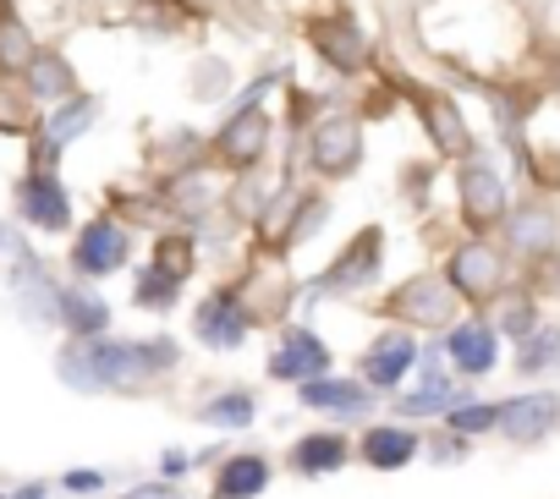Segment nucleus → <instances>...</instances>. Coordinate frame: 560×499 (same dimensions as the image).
<instances>
[{
	"label": "nucleus",
	"instance_id": "f257e3e1",
	"mask_svg": "<svg viewBox=\"0 0 560 499\" xmlns=\"http://www.w3.org/2000/svg\"><path fill=\"white\" fill-rule=\"evenodd\" d=\"M451 286H456L462 297H472V302H489V297L505 286L500 253H494V247H483V241H467L462 253L451 259Z\"/></svg>",
	"mask_w": 560,
	"mask_h": 499
},
{
	"label": "nucleus",
	"instance_id": "f03ea898",
	"mask_svg": "<svg viewBox=\"0 0 560 499\" xmlns=\"http://www.w3.org/2000/svg\"><path fill=\"white\" fill-rule=\"evenodd\" d=\"M462 214H467L472 230H483V225H494L505 214V181L489 165H467L462 170Z\"/></svg>",
	"mask_w": 560,
	"mask_h": 499
},
{
	"label": "nucleus",
	"instance_id": "7ed1b4c3",
	"mask_svg": "<svg viewBox=\"0 0 560 499\" xmlns=\"http://www.w3.org/2000/svg\"><path fill=\"white\" fill-rule=\"evenodd\" d=\"M390 313L418 319V324H445V319L456 313V302H451V292H445L434 275H418V281H407V286L390 297Z\"/></svg>",
	"mask_w": 560,
	"mask_h": 499
},
{
	"label": "nucleus",
	"instance_id": "20e7f679",
	"mask_svg": "<svg viewBox=\"0 0 560 499\" xmlns=\"http://www.w3.org/2000/svg\"><path fill=\"white\" fill-rule=\"evenodd\" d=\"M555 417H560V401H555V395H522V401H511L494 423H500L511 439L533 444L538 433H549V428H555Z\"/></svg>",
	"mask_w": 560,
	"mask_h": 499
},
{
	"label": "nucleus",
	"instance_id": "39448f33",
	"mask_svg": "<svg viewBox=\"0 0 560 499\" xmlns=\"http://www.w3.org/2000/svg\"><path fill=\"white\" fill-rule=\"evenodd\" d=\"M127 259V236L121 225H83V241H78V270L83 275H110L116 264Z\"/></svg>",
	"mask_w": 560,
	"mask_h": 499
},
{
	"label": "nucleus",
	"instance_id": "423d86ee",
	"mask_svg": "<svg viewBox=\"0 0 560 499\" xmlns=\"http://www.w3.org/2000/svg\"><path fill=\"white\" fill-rule=\"evenodd\" d=\"M423 121H429L440 154H467V121H462V110L445 94H423Z\"/></svg>",
	"mask_w": 560,
	"mask_h": 499
},
{
	"label": "nucleus",
	"instance_id": "0eeeda50",
	"mask_svg": "<svg viewBox=\"0 0 560 499\" xmlns=\"http://www.w3.org/2000/svg\"><path fill=\"white\" fill-rule=\"evenodd\" d=\"M314 165L325 176H341L347 165H358V127L352 121H330L319 138H314Z\"/></svg>",
	"mask_w": 560,
	"mask_h": 499
},
{
	"label": "nucleus",
	"instance_id": "6e6552de",
	"mask_svg": "<svg viewBox=\"0 0 560 499\" xmlns=\"http://www.w3.org/2000/svg\"><path fill=\"white\" fill-rule=\"evenodd\" d=\"M325 368H330V357L314 335H292L287 346H280V357L269 363L275 379H303V373H325Z\"/></svg>",
	"mask_w": 560,
	"mask_h": 499
},
{
	"label": "nucleus",
	"instance_id": "1a4fd4ad",
	"mask_svg": "<svg viewBox=\"0 0 560 499\" xmlns=\"http://www.w3.org/2000/svg\"><path fill=\"white\" fill-rule=\"evenodd\" d=\"M23 209H28V219L45 225V230H61V225H67V198H61V187H56L50 176H34V181L23 187Z\"/></svg>",
	"mask_w": 560,
	"mask_h": 499
},
{
	"label": "nucleus",
	"instance_id": "9d476101",
	"mask_svg": "<svg viewBox=\"0 0 560 499\" xmlns=\"http://www.w3.org/2000/svg\"><path fill=\"white\" fill-rule=\"evenodd\" d=\"M451 357H456L462 373H483V368L494 363V335H489L483 324H462V330L451 335Z\"/></svg>",
	"mask_w": 560,
	"mask_h": 499
},
{
	"label": "nucleus",
	"instance_id": "9b49d317",
	"mask_svg": "<svg viewBox=\"0 0 560 499\" xmlns=\"http://www.w3.org/2000/svg\"><path fill=\"white\" fill-rule=\"evenodd\" d=\"M264 148V116H236L231 127H225V138H220V159H231V165H247L253 154Z\"/></svg>",
	"mask_w": 560,
	"mask_h": 499
},
{
	"label": "nucleus",
	"instance_id": "f8f14e48",
	"mask_svg": "<svg viewBox=\"0 0 560 499\" xmlns=\"http://www.w3.org/2000/svg\"><path fill=\"white\" fill-rule=\"evenodd\" d=\"M407 368H412V341H407V335H385V341L369 352V379H374V384H396Z\"/></svg>",
	"mask_w": 560,
	"mask_h": 499
},
{
	"label": "nucleus",
	"instance_id": "ddd939ff",
	"mask_svg": "<svg viewBox=\"0 0 560 499\" xmlns=\"http://www.w3.org/2000/svg\"><path fill=\"white\" fill-rule=\"evenodd\" d=\"M412 450H418V439H412L407 428H374V433L363 439V455H369L374 466H407Z\"/></svg>",
	"mask_w": 560,
	"mask_h": 499
},
{
	"label": "nucleus",
	"instance_id": "4468645a",
	"mask_svg": "<svg viewBox=\"0 0 560 499\" xmlns=\"http://www.w3.org/2000/svg\"><path fill=\"white\" fill-rule=\"evenodd\" d=\"M264 477H269V466H264L258 455H236V461L220 472V499H247V494L264 488Z\"/></svg>",
	"mask_w": 560,
	"mask_h": 499
},
{
	"label": "nucleus",
	"instance_id": "2eb2a0df",
	"mask_svg": "<svg viewBox=\"0 0 560 499\" xmlns=\"http://www.w3.org/2000/svg\"><path fill=\"white\" fill-rule=\"evenodd\" d=\"M314 39L325 45V56H330L336 67H347V72H358V67H363V39H358L352 28H341V23L330 28V23H325V28H314Z\"/></svg>",
	"mask_w": 560,
	"mask_h": 499
},
{
	"label": "nucleus",
	"instance_id": "dca6fc26",
	"mask_svg": "<svg viewBox=\"0 0 560 499\" xmlns=\"http://www.w3.org/2000/svg\"><path fill=\"white\" fill-rule=\"evenodd\" d=\"M198 335H203V341H220V346H231V341L242 335V319H236V302H231V297H220V302H209V308L198 313Z\"/></svg>",
	"mask_w": 560,
	"mask_h": 499
},
{
	"label": "nucleus",
	"instance_id": "f3484780",
	"mask_svg": "<svg viewBox=\"0 0 560 499\" xmlns=\"http://www.w3.org/2000/svg\"><path fill=\"white\" fill-rule=\"evenodd\" d=\"M303 401H308V406H325V412H363V406H369L358 384H325V379L303 384Z\"/></svg>",
	"mask_w": 560,
	"mask_h": 499
},
{
	"label": "nucleus",
	"instance_id": "a211bd4d",
	"mask_svg": "<svg viewBox=\"0 0 560 499\" xmlns=\"http://www.w3.org/2000/svg\"><path fill=\"white\" fill-rule=\"evenodd\" d=\"M341 461H347V439H336V433H314V439L298 444V466L303 472H330Z\"/></svg>",
	"mask_w": 560,
	"mask_h": 499
},
{
	"label": "nucleus",
	"instance_id": "6ab92c4d",
	"mask_svg": "<svg viewBox=\"0 0 560 499\" xmlns=\"http://www.w3.org/2000/svg\"><path fill=\"white\" fill-rule=\"evenodd\" d=\"M28 56H34V39H28V28H23L12 12H0V67H7V72H18V67H28Z\"/></svg>",
	"mask_w": 560,
	"mask_h": 499
},
{
	"label": "nucleus",
	"instance_id": "aec40b11",
	"mask_svg": "<svg viewBox=\"0 0 560 499\" xmlns=\"http://www.w3.org/2000/svg\"><path fill=\"white\" fill-rule=\"evenodd\" d=\"M511 236H516V247H527V253H538V247H549V241H555V219H549L544 209H522V214H516V230H511Z\"/></svg>",
	"mask_w": 560,
	"mask_h": 499
},
{
	"label": "nucleus",
	"instance_id": "412c9836",
	"mask_svg": "<svg viewBox=\"0 0 560 499\" xmlns=\"http://www.w3.org/2000/svg\"><path fill=\"white\" fill-rule=\"evenodd\" d=\"M34 94H45V99L72 94V78H67V67H61L56 56H39V67H34Z\"/></svg>",
	"mask_w": 560,
	"mask_h": 499
},
{
	"label": "nucleus",
	"instance_id": "4be33fe9",
	"mask_svg": "<svg viewBox=\"0 0 560 499\" xmlns=\"http://www.w3.org/2000/svg\"><path fill=\"white\" fill-rule=\"evenodd\" d=\"M28 116H34V110H28V94H23V88H12V83L0 88V127L23 132V127H28Z\"/></svg>",
	"mask_w": 560,
	"mask_h": 499
},
{
	"label": "nucleus",
	"instance_id": "5701e85b",
	"mask_svg": "<svg viewBox=\"0 0 560 499\" xmlns=\"http://www.w3.org/2000/svg\"><path fill=\"white\" fill-rule=\"evenodd\" d=\"M67 319L72 330H105V308L94 297H67Z\"/></svg>",
	"mask_w": 560,
	"mask_h": 499
},
{
	"label": "nucleus",
	"instance_id": "b1692460",
	"mask_svg": "<svg viewBox=\"0 0 560 499\" xmlns=\"http://www.w3.org/2000/svg\"><path fill=\"white\" fill-rule=\"evenodd\" d=\"M209 417H214V423H231V428H236V423H247V417H253V406H247L242 395H225V401H214V406H209Z\"/></svg>",
	"mask_w": 560,
	"mask_h": 499
},
{
	"label": "nucleus",
	"instance_id": "393cba45",
	"mask_svg": "<svg viewBox=\"0 0 560 499\" xmlns=\"http://www.w3.org/2000/svg\"><path fill=\"white\" fill-rule=\"evenodd\" d=\"M160 270L176 281V275H187V241H165L160 247Z\"/></svg>",
	"mask_w": 560,
	"mask_h": 499
},
{
	"label": "nucleus",
	"instance_id": "a878e982",
	"mask_svg": "<svg viewBox=\"0 0 560 499\" xmlns=\"http://www.w3.org/2000/svg\"><path fill=\"white\" fill-rule=\"evenodd\" d=\"M505 330H511V335H527V330H533V302H527V297L505 302Z\"/></svg>",
	"mask_w": 560,
	"mask_h": 499
},
{
	"label": "nucleus",
	"instance_id": "bb28decb",
	"mask_svg": "<svg viewBox=\"0 0 560 499\" xmlns=\"http://www.w3.org/2000/svg\"><path fill=\"white\" fill-rule=\"evenodd\" d=\"M494 417H500V412H494V406H462V412H456V417H451V423H456V428H467V433H472V428H489V423H494Z\"/></svg>",
	"mask_w": 560,
	"mask_h": 499
},
{
	"label": "nucleus",
	"instance_id": "cd10ccee",
	"mask_svg": "<svg viewBox=\"0 0 560 499\" xmlns=\"http://www.w3.org/2000/svg\"><path fill=\"white\" fill-rule=\"evenodd\" d=\"M83 121H89V105H72V110H67V116H61V121H56V143H61V138H67V132H78V127H83Z\"/></svg>",
	"mask_w": 560,
	"mask_h": 499
},
{
	"label": "nucleus",
	"instance_id": "c85d7f7f",
	"mask_svg": "<svg viewBox=\"0 0 560 499\" xmlns=\"http://www.w3.org/2000/svg\"><path fill=\"white\" fill-rule=\"evenodd\" d=\"M549 352H555V335L533 341V346H527V357H522V368H544V363H549Z\"/></svg>",
	"mask_w": 560,
	"mask_h": 499
},
{
	"label": "nucleus",
	"instance_id": "c756f323",
	"mask_svg": "<svg viewBox=\"0 0 560 499\" xmlns=\"http://www.w3.org/2000/svg\"><path fill=\"white\" fill-rule=\"evenodd\" d=\"M132 499H176L171 488H143V494H132Z\"/></svg>",
	"mask_w": 560,
	"mask_h": 499
},
{
	"label": "nucleus",
	"instance_id": "7c9ffc66",
	"mask_svg": "<svg viewBox=\"0 0 560 499\" xmlns=\"http://www.w3.org/2000/svg\"><path fill=\"white\" fill-rule=\"evenodd\" d=\"M12 499H45V494H34V488H28V494H12Z\"/></svg>",
	"mask_w": 560,
	"mask_h": 499
}]
</instances>
